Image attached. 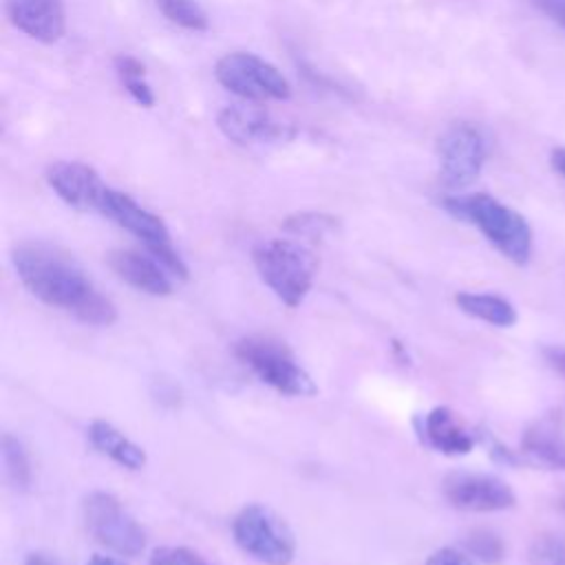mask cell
Here are the masks:
<instances>
[{
	"label": "cell",
	"instance_id": "obj_24",
	"mask_svg": "<svg viewBox=\"0 0 565 565\" xmlns=\"http://www.w3.org/2000/svg\"><path fill=\"white\" fill-rule=\"evenodd\" d=\"M466 550L472 558L481 561V563H488V565H494L503 558V541L490 532V530H472L468 536H466Z\"/></svg>",
	"mask_w": 565,
	"mask_h": 565
},
{
	"label": "cell",
	"instance_id": "obj_13",
	"mask_svg": "<svg viewBox=\"0 0 565 565\" xmlns=\"http://www.w3.org/2000/svg\"><path fill=\"white\" fill-rule=\"evenodd\" d=\"M9 22L31 40L53 44L66 31L64 0H7Z\"/></svg>",
	"mask_w": 565,
	"mask_h": 565
},
{
	"label": "cell",
	"instance_id": "obj_6",
	"mask_svg": "<svg viewBox=\"0 0 565 565\" xmlns=\"http://www.w3.org/2000/svg\"><path fill=\"white\" fill-rule=\"evenodd\" d=\"M214 75L223 88L245 102H282L291 95L287 77L274 64L247 51L225 53L216 62Z\"/></svg>",
	"mask_w": 565,
	"mask_h": 565
},
{
	"label": "cell",
	"instance_id": "obj_31",
	"mask_svg": "<svg viewBox=\"0 0 565 565\" xmlns=\"http://www.w3.org/2000/svg\"><path fill=\"white\" fill-rule=\"evenodd\" d=\"M88 565H126L124 561L115 558V556H106V554H93Z\"/></svg>",
	"mask_w": 565,
	"mask_h": 565
},
{
	"label": "cell",
	"instance_id": "obj_30",
	"mask_svg": "<svg viewBox=\"0 0 565 565\" xmlns=\"http://www.w3.org/2000/svg\"><path fill=\"white\" fill-rule=\"evenodd\" d=\"M24 565H60L55 558H51L49 554H42V552H33L26 556Z\"/></svg>",
	"mask_w": 565,
	"mask_h": 565
},
{
	"label": "cell",
	"instance_id": "obj_22",
	"mask_svg": "<svg viewBox=\"0 0 565 565\" xmlns=\"http://www.w3.org/2000/svg\"><path fill=\"white\" fill-rule=\"evenodd\" d=\"M530 565H565V534L543 532L527 552Z\"/></svg>",
	"mask_w": 565,
	"mask_h": 565
},
{
	"label": "cell",
	"instance_id": "obj_12",
	"mask_svg": "<svg viewBox=\"0 0 565 565\" xmlns=\"http://www.w3.org/2000/svg\"><path fill=\"white\" fill-rule=\"evenodd\" d=\"M218 130L238 146L265 143L285 137V126L265 108L254 104L225 106L216 117Z\"/></svg>",
	"mask_w": 565,
	"mask_h": 565
},
{
	"label": "cell",
	"instance_id": "obj_27",
	"mask_svg": "<svg viewBox=\"0 0 565 565\" xmlns=\"http://www.w3.org/2000/svg\"><path fill=\"white\" fill-rule=\"evenodd\" d=\"M530 2L565 31V0H530Z\"/></svg>",
	"mask_w": 565,
	"mask_h": 565
},
{
	"label": "cell",
	"instance_id": "obj_2",
	"mask_svg": "<svg viewBox=\"0 0 565 565\" xmlns=\"http://www.w3.org/2000/svg\"><path fill=\"white\" fill-rule=\"evenodd\" d=\"M441 205L455 218L475 225L486 236V241L508 260L516 265H525L530 260L532 230L516 210L486 192L446 196Z\"/></svg>",
	"mask_w": 565,
	"mask_h": 565
},
{
	"label": "cell",
	"instance_id": "obj_15",
	"mask_svg": "<svg viewBox=\"0 0 565 565\" xmlns=\"http://www.w3.org/2000/svg\"><path fill=\"white\" fill-rule=\"evenodd\" d=\"M521 452L547 470H565V411H554L527 426Z\"/></svg>",
	"mask_w": 565,
	"mask_h": 565
},
{
	"label": "cell",
	"instance_id": "obj_7",
	"mask_svg": "<svg viewBox=\"0 0 565 565\" xmlns=\"http://www.w3.org/2000/svg\"><path fill=\"white\" fill-rule=\"evenodd\" d=\"M88 534L119 556H139L146 532L124 503L108 492H90L82 505Z\"/></svg>",
	"mask_w": 565,
	"mask_h": 565
},
{
	"label": "cell",
	"instance_id": "obj_17",
	"mask_svg": "<svg viewBox=\"0 0 565 565\" xmlns=\"http://www.w3.org/2000/svg\"><path fill=\"white\" fill-rule=\"evenodd\" d=\"M88 441L97 452L106 455L126 470H141L146 466V450L104 419L90 422Z\"/></svg>",
	"mask_w": 565,
	"mask_h": 565
},
{
	"label": "cell",
	"instance_id": "obj_9",
	"mask_svg": "<svg viewBox=\"0 0 565 565\" xmlns=\"http://www.w3.org/2000/svg\"><path fill=\"white\" fill-rule=\"evenodd\" d=\"M441 490L452 508L466 512H501L516 501L503 479L483 472H452L444 479Z\"/></svg>",
	"mask_w": 565,
	"mask_h": 565
},
{
	"label": "cell",
	"instance_id": "obj_14",
	"mask_svg": "<svg viewBox=\"0 0 565 565\" xmlns=\"http://www.w3.org/2000/svg\"><path fill=\"white\" fill-rule=\"evenodd\" d=\"M415 430L419 439L441 455H468L475 448L472 433L459 422L448 406H435L428 413L415 417Z\"/></svg>",
	"mask_w": 565,
	"mask_h": 565
},
{
	"label": "cell",
	"instance_id": "obj_3",
	"mask_svg": "<svg viewBox=\"0 0 565 565\" xmlns=\"http://www.w3.org/2000/svg\"><path fill=\"white\" fill-rule=\"evenodd\" d=\"M254 267L260 280L287 307H298L316 276V256L289 238H271L254 247Z\"/></svg>",
	"mask_w": 565,
	"mask_h": 565
},
{
	"label": "cell",
	"instance_id": "obj_10",
	"mask_svg": "<svg viewBox=\"0 0 565 565\" xmlns=\"http://www.w3.org/2000/svg\"><path fill=\"white\" fill-rule=\"evenodd\" d=\"M97 212H102L113 223H117L119 227H124L126 232L137 236L146 245L148 252H157L161 247L172 245L170 243V232H168L166 223L157 214H152L150 210L141 207L126 192L106 188L104 196L99 201Z\"/></svg>",
	"mask_w": 565,
	"mask_h": 565
},
{
	"label": "cell",
	"instance_id": "obj_5",
	"mask_svg": "<svg viewBox=\"0 0 565 565\" xmlns=\"http://www.w3.org/2000/svg\"><path fill=\"white\" fill-rule=\"evenodd\" d=\"M236 545L265 565H289L296 554L291 527L267 505H245L232 523Z\"/></svg>",
	"mask_w": 565,
	"mask_h": 565
},
{
	"label": "cell",
	"instance_id": "obj_20",
	"mask_svg": "<svg viewBox=\"0 0 565 565\" xmlns=\"http://www.w3.org/2000/svg\"><path fill=\"white\" fill-rule=\"evenodd\" d=\"M115 71H117V77H119L121 86L126 88V93L139 106L150 108L154 104V93L146 79V68L139 60H135L132 55H119L115 60Z\"/></svg>",
	"mask_w": 565,
	"mask_h": 565
},
{
	"label": "cell",
	"instance_id": "obj_21",
	"mask_svg": "<svg viewBox=\"0 0 565 565\" xmlns=\"http://www.w3.org/2000/svg\"><path fill=\"white\" fill-rule=\"evenodd\" d=\"M157 9L177 26L188 31H205L207 15L196 0H154Z\"/></svg>",
	"mask_w": 565,
	"mask_h": 565
},
{
	"label": "cell",
	"instance_id": "obj_16",
	"mask_svg": "<svg viewBox=\"0 0 565 565\" xmlns=\"http://www.w3.org/2000/svg\"><path fill=\"white\" fill-rule=\"evenodd\" d=\"M108 265L124 282L137 291L150 296L172 294L170 271L150 252L143 254L135 249H115L108 254Z\"/></svg>",
	"mask_w": 565,
	"mask_h": 565
},
{
	"label": "cell",
	"instance_id": "obj_28",
	"mask_svg": "<svg viewBox=\"0 0 565 565\" xmlns=\"http://www.w3.org/2000/svg\"><path fill=\"white\" fill-rule=\"evenodd\" d=\"M543 355L552 369H556L558 373L565 375V347H547L543 351Z\"/></svg>",
	"mask_w": 565,
	"mask_h": 565
},
{
	"label": "cell",
	"instance_id": "obj_25",
	"mask_svg": "<svg viewBox=\"0 0 565 565\" xmlns=\"http://www.w3.org/2000/svg\"><path fill=\"white\" fill-rule=\"evenodd\" d=\"M150 565H210V563L188 547L161 545V547L152 550Z\"/></svg>",
	"mask_w": 565,
	"mask_h": 565
},
{
	"label": "cell",
	"instance_id": "obj_19",
	"mask_svg": "<svg viewBox=\"0 0 565 565\" xmlns=\"http://www.w3.org/2000/svg\"><path fill=\"white\" fill-rule=\"evenodd\" d=\"M2 466H4V477L9 486L18 492H26L33 477L31 459L24 444L9 433L2 435Z\"/></svg>",
	"mask_w": 565,
	"mask_h": 565
},
{
	"label": "cell",
	"instance_id": "obj_11",
	"mask_svg": "<svg viewBox=\"0 0 565 565\" xmlns=\"http://www.w3.org/2000/svg\"><path fill=\"white\" fill-rule=\"evenodd\" d=\"M51 190L75 210H97L104 196V181L97 170L82 161H55L46 170Z\"/></svg>",
	"mask_w": 565,
	"mask_h": 565
},
{
	"label": "cell",
	"instance_id": "obj_29",
	"mask_svg": "<svg viewBox=\"0 0 565 565\" xmlns=\"http://www.w3.org/2000/svg\"><path fill=\"white\" fill-rule=\"evenodd\" d=\"M550 166L556 174H561L565 179V148H554L550 152Z\"/></svg>",
	"mask_w": 565,
	"mask_h": 565
},
{
	"label": "cell",
	"instance_id": "obj_26",
	"mask_svg": "<svg viewBox=\"0 0 565 565\" xmlns=\"http://www.w3.org/2000/svg\"><path fill=\"white\" fill-rule=\"evenodd\" d=\"M426 565H477L475 558L455 547H439L428 558Z\"/></svg>",
	"mask_w": 565,
	"mask_h": 565
},
{
	"label": "cell",
	"instance_id": "obj_23",
	"mask_svg": "<svg viewBox=\"0 0 565 565\" xmlns=\"http://www.w3.org/2000/svg\"><path fill=\"white\" fill-rule=\"evenodd\" d=\"M335 218L322 212H300L294 214L285 221V230L296 234V236H305V238H320L329 232L335 230Z\"/></svg>",
	"mask_w": 565,
	"mask_h": 565
},
{
	"label": "cell",
	"instance_id": "obj_4",
	"mask_svg": "<svg viewBox=\"0 0 565 565\" xmlns=\"http://www.w3.org/2000/svg\"><path fill=\"white\" fill-rule=\"evenodd\" d=\"M236 358L267 386L291 397H311L318 386L289 347L267 335H247L234 347Z\"/></svg>",
	"mask_w": 565,
	"mask_h": 565
},
{
	"label": "cell",
	"instance_id": "obj_18",
	"mask_svg": "<svg viewBox=\"0 0 565 565\" xmlns=\"http://www.w3.org/2000/svg\"><path fill=\"white\" fill-rule=\"evenodd\" d=\"M457 307L492 327H512L516 322V309L510 300L497 294H477V291H459L455 296Z\"/></svg>",
	"mask_w": 565,
	"mask_h": 565
},
{
	"label": "cell",
	"instance_id": "obj_8",
	"mask_svg": "<svg viewBox=\"0 0 565 565\" xmlns=\"http://www.w3.org/2000/svg\"><path fill=\"white\" fill-rule=\"evenodd\" d=\"M439 179L448 190H463L477 181L486 163V139L472 124H452L439 139Z\"/></svg>",
	"mask_w": 565,
	"mask_h": 565
},
{
	"label": "cell",
	"instance_id": "obj_1",
	"mask_svg": "<svg viewBox=\"0 0 565 565\" xmlns=\"http://www.w3.org/2000/svg\"><path fill=\"white\" fill-rule=\"evenodd\" d=\"M11 260L22 285L42 302L68 311L86 324L108 327L115 322V305L68 252L51 243L26 241L13 247Z\"/></svg>",
	"mask_w": 565,
	"mask_h": 565
}]
</instances>
